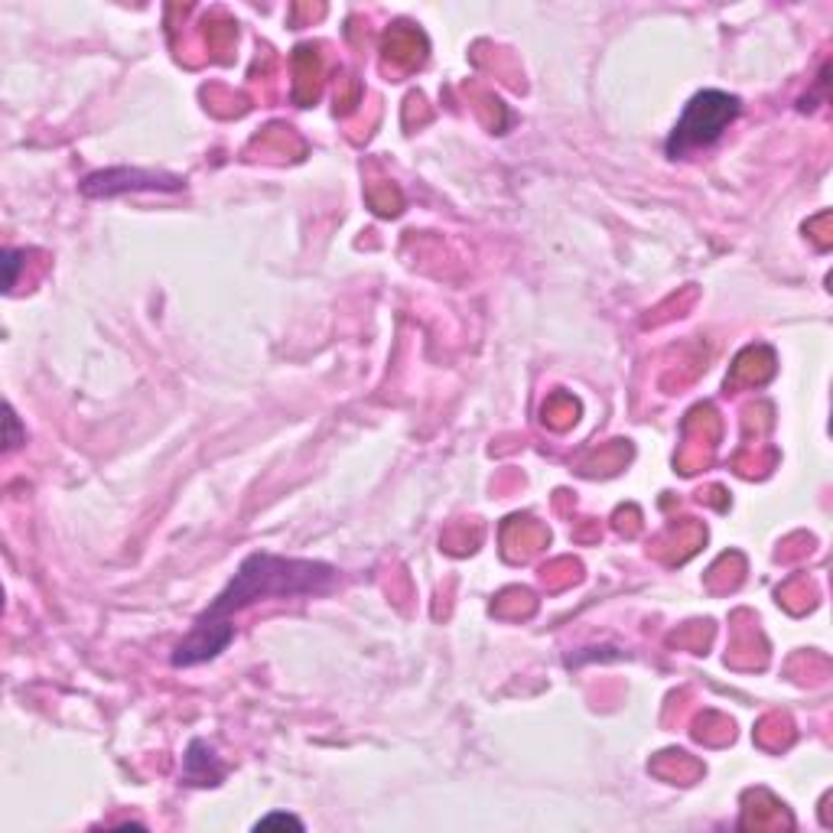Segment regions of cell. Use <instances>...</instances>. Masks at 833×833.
Masks as SVG:
<instances>
[{"label": "cell", "mask_w": 833, "mask_h": 833, "mask_svg": "<svg viewBox=\"0 0 833 833\" xmlns=\"http://www.w3.org/2000/svg\"><path fill=\"white\" fill-rule=\"evenodd\" d=\"M339 583V570L323 560H300V556H278L268 551H255L241 560L228 586L208 603L203 616L196 619L193 631L176 645L173 664L176 668H196L218 658L231 638L235 625L231 619L245 609H251L261 599H290V596H320L329 593Z\"/></svg>", "instance_id": "cell-1"}, {"label": "cell", "mask_w": 833, "mask_h": 833, "mask_svg": "<svg viewBox=\"0 0 833 833\" xmlns=\"http://www.w3.org/2000/svg\"><path fill=\"white\" fill-rule=\"evenodd\" d=\"M739 115V98L726 95V91H700L691 98V105L684 108L681 121L674 125L671 138H668V153L671 156H688L691 150L710 147L723 138V131L736 121Z\"/></svg>", "instance_id": "cell-2"}, {"label": "cell", "mask_w": 833, "mask_h": 833, "mask_svg": "<svg viewBox=\"0 0 833 833\" xmlns=\"http://www.w3.org/2000/svg\"><path fill=\"white\" fill-rule=\"evenodd\" d=\"M183 190V176L176 173H156V170H128V166H115V170H98L91 176H85L82 193L88 199H111L121 193H180Z\"/></svg>", "instance_id": "cell-3"}, {"label": "cell", "mask_w": 833, "mask_h": 833, "mask_svg": "<svg viewBox=\"0 0 833 833\" xmlns=\"http://www.w3.org/2000/svg\"><path fill=\"white\" fill-rule=\"evenodd\" d=\"M221 778H225V765L218 762L215 749L203 739L190 743L186 759H183V781L196 788H208V785H218Z\"/></svg>", "instance_id": "cell-4"}, {"label": "cell", "mask_w": 833, "mask_h": 833, "mask_svg": "<svg viewBox=\"0 0 833 833\" xmlns=\"http://www.w3.org/2000/svg\"><path fill=\"white\" fill-rule=\"evenodd\" d=\"M268 827H293V831H303V821L293 818V814H268L255 824V831H268Z\"/></svg>", "instance_id": "cell-5"}, {"label": "cell", "mask_w": 833, "mask_h": 833, "mask_svg": "<svg viewBox=\"0 0 833 833\" xmlns=\"http://www.w3.org/2000/svg\"><path fill=\"white\" fill-rule=\"evenodd\" d=\"M20 258H23V251H13V248H7V251H3V271H7V278H3V290H7V293L17 286V268H20Z\"/></svg>", "instance_id": "cell-6"}, {"label": "cell", "mask_w": 833, "mask_h": 833, "mask_svg": "<svg viewBox=\"0 0 833 833\" xmlns=\"http://www.w3.org/2000/svg\"><path fill=\"white\" fill-rule=\"evenodd\" d=\"M7 450H13V446H20L23 443V433H20V420L13 414V408L7 404Z\"/></svg>", "instance_id": "cell-7"}]
</instances>
